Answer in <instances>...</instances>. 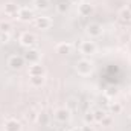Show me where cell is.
Masks as SVG:
<instances>
[{
  "mask_svg": "<svg viewBox=\"0 0 131 131\" xmlns=\"http://www.w3.org/2000/svg\"><path fill=\"white\" fill-rule=\"evenodd\" d=\"M75 70H76V73H78L79 76H90V75L93 73V70H95V66H93V63H92L90 60L82 58V60L76 61Z\"/></svg>",
  "mask_w": 131,
  "mask_h": 131,
  "instance_id": "cell-1",
  "label": "cell"
},
{
  "mask_svg": "<svg viewBox=\"0 0 131 131\" xmlns=\"http://www.w3.org/2000/svg\"><path fill=\"white\" fill-rule=\"evenodd\" d=\"M79 52L85 57H92L96 53V44L93 41H82L79 44Z\"/></svg>",
  "mask_w": 131,
  "mask_h": 131,
  "instance_id": "cell-2",
  "label": "cell"
},
{
  "mask_svg": "<svg viewBox=\"0 0 131 131\" xmlns=\"http://www.w3.org/2000/svg\"><path fill=\"white\" fill-rule=\"evenodd\" d=\"M21 128H23L21 124L14 117H8L5 121V124H3V130L5 131H21Z\"/></svg>",
  "mask_w": 131,
  "mask_h": 131,
  "instance_id": "cell-3",
  "label": "cell"
},
{
  "mask_svg": "<svg viewBox=\"0 0 131 131\" xmlns=\"http://www.w3.org/2000/svg\"><path fill=\"white\" fill-rule=\"evenodd\" d=\"M8 66H9L12 70H20V69L25 66V58L20 57V55H12V57H9V60H8Z\"/></svg>",
  "mask_w": 131,
  "mask_h": 131,
  "instance_id": "cell-4",
  "label": "cell"
},
{
  "mask_svg": "<svg viewBox=\"0 0 131 131\" xmlns=\"http://www.w3.org/2000/svg\"><path fill=\"white\" fill-rule=\"evenodd\" d=\"M53 117L58 121V122H67L70 119V110L66 108V107H61V108H57L55 113H53Z\"/></svg>",
  "mask_w": 131,
  "mask_h": 131,
  "instance_id": "cell-5",
  "label": "cell"
},
{
  "mask_svg": "<svg viewBox=\"0 0 131 131\" xmlns=\"http://www.w3.org/2000/svg\"><path fill=\"white\" fill-rule=\"evenodd\" d=\"M17 17H18V20H21V21H31L35 15H34L32 9H29L28 6H23V8H20V9H18Z\"/></svg>",
  "mask_w": 131,
  "mask_h": 131,
  "instance_id": "cell-6",
  "label": "cell"
},
{
  "mask_svg": "<svg viewBox=\"0 0 131 131\" xmlns=\"http://www.w3.org/2000/svg\"><path fill=\"white\" fill-rule=\"evenodd\" d=\"M44 73H46V69H44L43 64L35 63V64L29 66V70H28V75L29 76H44Z\"/></svg>",
  "mask_w": 131,
  "mask_h": 131,
  "instance_id": "cell-7",
  "label": "cell"
},
{
  "mask_svg": "<svg viewBox=\"0 0 131 131\" xmlns=\"http://www.w3.org/2000/svg\"><path fill=\"white\" fill-rule=\"evenodd\" d=\"M34 43H35V35L31 32H23L20 35V44L21 46H25V47H32Z\"/></svg>",
  "mask_w": 131,
  "mask_h": 131,
  "instance_id": "cell-8",
  "label": "cell"
},
{
  "mask_svg": "<svg viewBox=\"0 0 131 131\" xmlns=\"http://www.w3.org/2000/svg\"><path fill=\"white\" fill-rule=\"evenodd\" d=\"M40 52L38 50H35V49H29L25 55H23V58H25V61H28L29 64H35V63H38L40 61Z\"/></svg>",
  "mask_w": 131,
  "mask_h": 131,
  "instance_id": "cell-9",
  "label": "cell"
},
{
  "mask_svg": "<svg viewBox=\"0 0 131 131\" xmlns=\"http://www.w3.org/2000/svg\"><path fill=\"white\" fill-rule=\"evenodd\" d=\"M35 26L41 31H46L52 26V20L49 17H37L35 18Z\"/></svg>",
  "mask_w": 131,
  "mask_h": 131,
  "instance_id": "cell-10",
  "label": "cell"
},
{
  "mask_svg": "<svg viewBox=\"0 0 131 131\" xmlns=\"http://www.w3.org/2000/svg\"><path fill=\"white\" fill-rule=\"evenodd\" d=\"M87 34L90 37H93V38H98V37L102 35V26L99 23H90L87 26Z\"/></svg>",
  "mask_w": 131,
  "mask_h": 131,
  "instance_id": "cell-11",
  "label": "cell"
},
{
  "mask_svg": "<svg viewBox=\"0 0 131 131\" xmlns=\"http://www.w3.org/2000/svg\"><path fill=\"white\" fill-rule=\"evenodd\" d=\"M55 50H57V53H60V55H69V53H72V44H70L69 41L58 43V44L55 46Z\"/></svg>",
  "mask_w": 131,
  "mask_h": 131,
  "instance_id": "cell-12",
  "label": "cell"
},
{
  "mask_svg": "<svg viewBox=\"0 0 131 131\" xmlns=\"http://www.w3.org/2000/svg\"><path fill=\"white\" fill-rule=\"evenodd\" d=\"M40 114H41V113H40L38 110H35L34 107H31V108L26 111L25 117H26V121H28V122H31V124H35V122L40 119Z\"/></svg>",
  "mask_w": 131,
  "mask_h": 131,
  "instance_id": "cell-13",
  "label": "cell"
},
{
  "mask_svg": "<svg viewBox=\"0 0 131 131\" xmlns=\"http://www.w3.org/2000/svg\"><path fill=\"white\" fill-rule=\"evenodd\" d=\"M18 5H15V3H6L5 6H3V12H5V15H8V17H12V15H17L18 14Z\"/></svg>",
  "mask_w": 131,
  "mask_h": 131,
  "instance_id": "cell-14",
  "label": "cell"
},
{
  "mask_svg": "<svg viewBox=\"0 0 131 131\" xmlns=\"http://www.w3.org/2000/svg\"><path fill=\"white\" fill-rule=\"evenodd\" d=\"M46 82V78L44 76H29V85L32 89H40L43 87Z\"/></svg>",
  "mask_w": 131,
  "mask_h": 131,
  "instance_id": "cell-15",
  "label": "cell"
},
{
  "mask_svg": "<svg viewBox=\"0 0 131 131\" xmlns=\"http://www.w3.org/2000/svg\"><path fill=\"white\" fill-rule=\"evenodd\" d=\"M78 12H79V15H82V17H87V15H90L92 14V5L90 3H79V6H78Z\"/></svg>",
  "mask_w": 131,
  "mask_h": 131,
  "instance_id": "cell-16",
  "label": "cell"
},
{
  "mask_svg": "<svg viewBox=\"0 0 131 131\" xmlns=\"http://www.w3.org/2000/svg\"><path fill=\"white\" fill-rule=\"evenodd\" d=\"M34 8L37 11H46L49 8V0H34Z\"/></svg>",
  "mask_w": 131,
  "mask_h": 131,
  "instance_id": "cell-17",
  "label": "cell"
},
{
  "mask_svg": "<svg viewBox=\"0 0 131 131\" xmlns=\"http://www.w3.org/2000/svg\"><path fill=\"white\" fill-rule=\"evenodd\" d=\"M11 29H12V25H11L9 21H6V20H0V32L9 34L11 32Z\"/></svg>",
  "mask_w": 131,
  "mask_h": 131,
  "instance_id": "cell-18",
  "label": "cell"
},
{
  "mask_svg": "<svg viewBox=\"0 0 131 131\" xmlns=\"http://www.w3.org/2000/svg\"><path fill=\"white\" fill-rule=\"evenodd\" d=\"M119 15H121V18H122L124 21H131V11H128L127 8H124V9L119 12Z\"/></svg>",
  "mask_w": 131,
  "mask_h": 131,
  "instance_id": "cell-19",
  "label": "cell"
},
{
  "mask_svg": "<svg viewBox=\"0 0 131 131\" xmlns=\"http://www.w3.org/2000/svg\"><path fill=\"white\" fill-rule=\"evenodd\" d=\"M93 114H95V122H98V124H101V121L107 116V113L104 110H96V111H93Z\"/></svg>",
  "mask_w": 131,
  "mask_h": 131,
  "instance_id": "cell-20",
  "label": "cell"
},
{
  "mask_svg": "<svg viewBox=\"0 0 131 131\" xmlns=\"http://www.w3.org/2000/svg\"><path fill=\"white\" fill-rule=\"evenodd\" d=\"M110 111H111L113 114H119V113L122 111V105H121L119 102H114V104L110 105Z\"/></svg>",
  "mask_w": 131,
  "mask_h": 131,
  "instance_id": "cell-21",
  "label": "cell"
},
{
  "mask_svg": "<svg viewBox=\"0 0 131 131\" xmlns=\"http://www.w3.org/2000/svg\"><path fill=\"white\" fill-rule=\"evenodd\" d=\"M84 122H85L87 125H92V124L95 122V114H93V111L85 113V116H84Z\"/></svg>",
  "mask_w": 131,
  "mask_h": 131,
  "instance_id": "cell-22",
  "label": "cell"
},
{
  "mask_svg": "<svg viewBox=\"0 0 131 131\" xmlns=\"http://www.w3.org/2000/svg\"><path fill=\"white\" fill-rule=\"evenodd\" d=\"M11 41V34L6 32H0V44H6Z\"/></svg>",
  "mask_w": 131,
  "mask_h": 131,
  "instance_id": "cell-23",
  "label": "cell"
},
{
  "mask_svg": "<svg viewBox=\"0 0 131 131\" xmlns=\"http://www.w3.org/2000/svg\"><path fill=\"white\" fill-rule=\"evenodd\" d=\"M57 11H58L60 14H66V12L69 11V5H66L64 2L58 3V5H57Z\"/></svg>",
  "mask_w": 131,
  "mask_h": 131,
  "instance_id": "cell-24",
  "label": "cell"
},
{
  "mask_svg": "<svg viewBox=\"0 0 131 131\" xmlns=\"http://www.w3.org/2000/svg\"><path fill=\"white\" fill-rule=\"evenodd\" d=\"M111 122H113L111 116H110V114H107V116L101 121V125H102V127H110V125H111Z\"/></svg>",
  "mask_w": 131,
  "mask_h": 131,
  "instance_id": "cell-25",
  "label": "cell"
},
{
  "mask_svg": "<svg viewBox=\"0 0 131 131\" xmlns=\"http://www.w3.org/2000/svg\"><path fill=\"white\" fill-rule=\"evenodd\" d=\"M81 131H95V128H93L92 125H87V124H85V125L81 128Z\"/></svg>",
  "mask_w": 131,
  "mask_h": 131,
  "instance_id": "cell-26",
  "label": "cell"
},
{
  "mask_svg": "<svg viewBox=\"0 0 131 131\" xmlns=\"http://www.w3.org/2000/svg\"><path fill=\"white\" fill-rule=\"evenodd\" d=\"M70 3H75V5H79V3H82V0H69Z\"/></svg>",
  "mask_w": 131,
  "mask_h": 131,
  "instance_id": "cell-27",
  "label": "cell"
},
{
  "mask_svg": "<svg viewBox=\"0 0 131 131\" xmlns=\"http://www.w3.org/2000/svg\"><path fill=\"white\" fill-rule=\"evenodd\" d=\"M127 9H128V11H131V0H130V3L127 5Z\"/></svg>",
  "mask_w": 131,
  "mask_h": 131,
  "instance_id": "cell-28",
  "label": "cell"
},
{
  "mask_svg": "<svg viewBox=\"0 0 131 131\" xmlns=\"http://www.w3.org/2000/svg\"><path fill=\"white\" fill-rule=\"evenodd\" d=\"M72 131H81V130H72Z\"/></svg>",
  "mask_w": 131,
  "mask_h": 131,
  "instance_id": "cell-29",
  "label": "cell"
},
{
  "mask_svg": "<svg viewBox=\"0 0 131 131\" xmlns=\"http://www.w3.org/2000/svg\"><path fill=\"white\" fill-rule=\"evenodd\" d=\"M130 95H131V90H130Z\"/></svg>",
  "mask_w": 131,
  "mask_h": 131,
  "instance_id": "cell-30",
  "label": "cell"
},
{
  "mask_svg": "<svg viewBox=\"0 0 131 131\" xmlns=\"http://www.w3.org/2000/svg\"><path fill=\"white\" fill-rule=\"evenodd\" d=\"M130 119H131V117H130Z\"/></svg>",
  "mask_w": 131,
  "mask_h": 131,
  "instance_id": "cell-31",
  "label": "cell"
}]
</instances>
